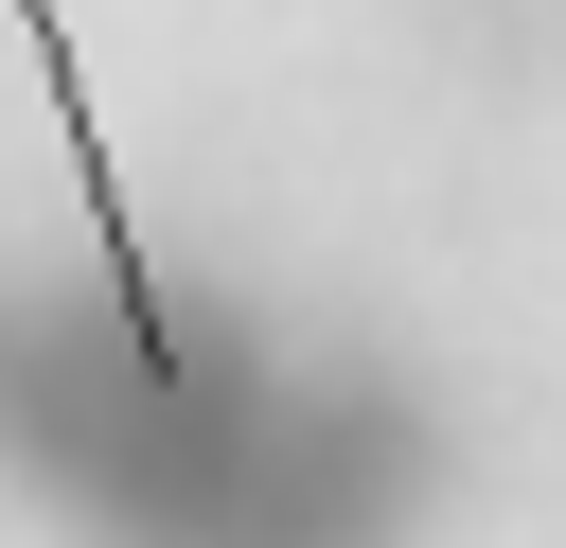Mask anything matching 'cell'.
I'll return each mask as SVG.
<instances>
[{
	"instance_id": "obj_1",
	"label": "cell",
	"mask_w": 566,
	"mask_h": 548,
	"mask_svg": "<svg viewBox=\"0 0 566 548\" xmlns=\"http://www.w3.org/2000/svg\"><path fill=\"white\" fill-rule=\"evenodd\" d=\"M18 35H35V71H53V124H71V194H88V247H106V318H124L142 389H177L195 354H177V301H159V265H142V194H124L106 124H88V71H71V0H18Z\"/></svg>"
}]
</instances>
